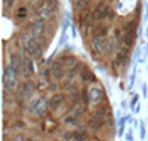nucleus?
I'll list each match as a JSON object with an SVG mask.
<instances>
[{
    "label": "nucleus",
    "mask_w": 148,
    "mask_h": 141,
    "mask_svg": "<svg viewBox=\"0 0 148 141\" xmlns=\"http://www.w3.org/2000/svg\"><path fill=\"white\" fill-rule=\"evenodd\" d=\"M142 95H144V97H147V86H145L144 83H142Z\"/></svg>",
    "instance_id": "33"
},
{
    "label": "nucleus",
    "mask_w": 148,
    "mask_h": 141,
    "mask_svg": "<svg viewBox=\"0 0 148 141\" xmlns=\"http://www.w3.org/2000/svg\"><path fill=\"white\" fill-rule=\"evenodd\" d=\"M92 15H93L95 21H102V19H107V18H113L114 12L111 10V8L107 3H98L96 8L92 10Z\"/></svg>",
    "instance_id": "4"
},
{
    "label": "nucleus",
    "mask_w": 148,
    "mask_h": 141,
    "mask_svg": "<svg viewBox=\"0 0 148 141\" xmlns=\"http://www.w3.org/2000/svg\"><path fill=\"white\" fill-rule=\"evenodd\" d=\"M76 141H79V140H76Z\"/></svg>",
    "instance_id": "36"
},
{
    "label": "nucleus",
    "mask_w": 148,
    "mask_h": 141,
    "mask_svg": "<svg viewBox=\"0 0 148 141\" xmlns=\"http://www.w3.org/2000/svg\"><path fill=\"white\" fill-rule=\"evenodd\" d=\"M9 141H27V138L24 137L22 134H19V132H16V134H14L10 137V140Z\"/></svg>",
    "instance_id": "24"
},
{
    "label": "nucleus",
    "mask_w": 148,
    "mask_h": 141,
    "mask_svg": "<svg viewBox=\"0 0 148 141\" xmlns=\"http://www.w3.org/2000/svg\"><path fill=\"white\" fill-rule=\"evenodd\" d=\"M61 59H62L65 67H74V66H77V59L74 58V57H71V55H65V57H62Z\"/></svg>",
    "instance_id": "22"
},
{
    "label": "nucleus",
    "mask_w": 148,
    "mask_h": 141,
    "mask_svg": "<svg viewBox=\"0 0 148 141\" xmlns=\"http://www.w3.org/2000/svg\"><path fill=\"white\" fill-rule=\"evenodd\" d=\"M126 140H127V141H133V135H132V131H130V134H127V135H126Z\"/></svg>",
    "instance_id": "32"
},
{
    "label": "nucleus",
    "mask_w": 148,
    "mask_h": 141,
    "mask_svg": "<svg viewBox=\"0 0 148 141\" xmlns=\"http://www.w3.org/2000/svg\"><path fill=\"white\" fill-rule=\"evenodd\" d=\"M56 88H58V86H56V83H51V85L47 86V89H49V91H52V92H55V91H56Z\"/></svg>",
    "instance_id": "30"
},
{
    "label": "nucleus",
    "mask_w": 148,
    "mask_h": 141,
    "mask_svg": "<svg viewBox=\"0 0 148 141\" xmlns=\"http://www.w3.org/2000/svg\"><path fill=\"white\" fill-rule=\"evenodd\" d=\"M133 39H135V34H133V31H126L125 33V37H121V42H123V45H126V46H130L132 43H133Z\"/></svg>",
    "instance_id": "21"
},
{
    "label": "nucleus",
    "mask_w": 148,
    "mask_h": 141,
    "mask_svg": "<svg viewBox=\"0 0 148 141\" xmlns=\"http://www.w3.org/2000/svg\"><path fill=\"white\" fill-rule=\"evenodd\" d=\"M62 138H64L65 141L76 140V138H74V131H67V132H64V134H62Z\"/></svg>",
    "instance_id": "25"
},
{
    "label": "nucleus",
    "mask_w": 148,
    "mask_h": 141,
    "mask_svg": "<svg viewBox=\"0 0 148 141\" xmlns=\"http://www.w3.org/2000/svg\"><path fill=\"white\" fill-rule=\"evenodd\" d=\"M64 101H65V94H64V92L53 94V95L51 97V100H49V107H51L52 110H56Z\"/></svg>",
    "instance_id": "12"
},
{
    "label": "nucleus",
    "mask_w": 148,
    "mask_h": 141,
    "mask_svg": "<svg viewBox=\"0 0 148 141\" xmlns=\"http://www.w3.org/2000/svg\"><path fill=\"white\" fill-rule=\"evenodd\" d=\"M45 30H46L45 21L40 19V18H37V19H34V21H31V22H28L25 25V31H28L34 37V39H37V40H40L42 37H43Z\"/></svg>",
    "instance_id": "3"
},
{
    "label": "nucleus",
    "mask_w": 148,
    "mask_h": 141,
    "mask_svg": "<svg viewBox=\"0 0 148 141\" xmlns=\"http://www.w3.org/2000/svg\"><path fill=\"white\" fill-rule=\"evenodd\" d=\"M138 102V95H133V98H132V101H130V109H133V106Z\"/></svg>",
    "instance_id": "29"
},
{
    "label": "nucleus",
    "mask_w": 148,
    "mask_h": 141,
    "mask_svg": "<svg viewBox=\"0 0 148 141\" xmlns=\"http://www.w3.org/2000/svg\"><path fill=\"white\" fill-rule=\"evenodd\" d=\"M104 123H105V120H104V119H99V118L92 116V118H90V120H89V123H88V126L90 128L92 131H99L101 128L104 126Z\"/></svg>",
    "instance_id": "18"
},
{
    "label": "nucleus",
    "mask_w": 148,
    "mask_h": 141,
    "mask_svg": "<svg viewBox=\"0 0 148 141\" xmlns=\"http://www.w3.org/2000/svg\"><path fill=\"white\" fill-rule=\"evenodd\" d=\"M64 62H62V59H56V61H53L52 62V66H51V68H52V77H55L56 80H61V79H64L65 77V70H64Z\"/></svg>",
    "instance_id": "7"
},
{
    "label": "nucleus",
    "mask_w": 148,
    "mask_h": 141,
    "mask_svg": "<svg viewBox=\"0 0 148 141\" xmlns=\"http://www.w3.org/2000/svg\"><path fill=\"white\" fill-rule=\"evenodd\" d=\"M107 50V37H92L90 39V52L93 57H99Z\"/></svg>",
    "instance_id": "5"
},
{
    "label": "nucleus",
    "mask_w": 148,
    "mask_h": 141,
    "mask_svg": "<svg viewBox=\"0 0 148 141\" xmlns=\"http://www.w3.org/2000/svg\"><path fill=\"white\" fill-rule=\"evenodd\" d=\"M9 66L19 74V73H21V67H22V54H21V52H14V54H10Z\"/></svg>",
    "instance_id": "11"
},
{
    "label": "nucleus",
    "mask_w": 148,
    "mask_h": 141,
    "mask_svg": "<svg viewBox=\"0 0 148 141\" xmlns=\"http://www.w3.org/2000/svg\"><path fill=\"white\" fill-rule=\"evenodd\" d=\"M89 137V132H88V126H79L74 129V138L79 140V141H86ZM74 140V141H76Z\"/></svg>",
    "instance_id": "14"
},
{
    "label": "nucleus",
    "mask_w": 148,
    "mask_h": 141,
    "mask_svg": "<svg viewBox=\"0 0 148 141\" xmlns=\"http://www.w3.org/2000/svg\"><path fill=\"white\" fill-rule=\"evenodd\" d=\"M14 5H15V0H5V9L6 10H9L10 6H14Z\"/></svg>",
    "instance_id": "28"
},
{
    "label": "nucleus",
    "mask_w": 148,
    "mask_h": 141,
    "mask_svg": "<svg viewBox=\"0 0 148 141\" xmlns=\"http://www.w3.org/2000/svg\"><path fill=\"white\" fill-rule=\"evenodd\" d=\"M80 76H82V80H83V83H90V82H93V80H95V76H93V73H92L90 70H88L86 67H83V70H82Z\"/></svg>",
    "instance_id": "19"
},
{
    "label": "nucleus",
    "mask_w": 148,
    "mask_h": 141,
    "mask_svg": "<svg viewBox=\"0 0 148 141\" xmlns=\"http://www.w3.org/2000/svg\"><path fill=\"white\" fill-rule=\"evenodd\" d=\"M27 17H28V9L24 8V6H21V8L15 12V15H14V18H15L16 21H24V19H27Z\"/></svg>",
    "instance_id": "20"
},
{
    "label": "nucleus",
    "mask_w": 148,
    "mask_h": 141,
    "mask_svg": "<svg viewBox=\"0 0 148 141\" xmlns=\"http://www.w3.org/2000/svg\"><path fill=\"white\" fill-rule=\"evenodd\" d=\"M86 109V102H80V101H77V102H74L73 104V107H71V113L73 114H76L77 118H80V116H83L84 114V110Z\"/></svg>",
    "instance_id": "17"
},
{
    "label": "nucleus",
    "mask_w": 148,
    "mask_h": 141,
    "mask_svg": "<svg viewBox=\"0 0 148 141\" xmlns=\"http://www.w3.org/2000/svg\"><path fill=\"white\" fill-rule=\"evenodd\" d=\"M2 82H3V89H6V91H9V92H15L21 86L19 80H18V73L12 68L9 64H5V67H3Z\"/></svg>",
    "instance_id": "1"
},
{
    "label": "nucleus",
    "mask_w": 148,
    "mask_h": 141,
    "mask_svg": "<svg viewBox=\"0 0 148 141\" xmlns=\"http://www.w3.org/2000/svg\"><path fill=\"white\" fill-rule=\"evenodd\" d=\"M107 113H108V104H107V102H102V104H99L98 109L93 111V116L105 120L107 119Z\"/></svg>",
    "instance_id": "16"
},
{
    "label": "nucleus",
    "mask_w": 148,
    "mask_h": 141,
    "mask_svg": "<svg viewBox=\"0 0 148 141\" xmlns=\"http://www.w3.org/2000/svg\"><path fill=\"white\" fill-rule=\"evenodd\" d=\"M42 77H45V79H49V77H52V68H51V67H47V68H43V71H42Z\"/></svg>",
    "instance_id": "26"
},
{
    "label": "nucleus",
    "mask_w": 148,
    "mask_h": 141,
    "mask_svg": "<svg viewBox=\"0 0 148 141\" xmlns=\"http://www.w3.org/2000/svg\"><path fill=\"white\" fill-rule=\"evenodd\" d=\"M119 37L117 36H108L107 37V50L105 54L107 55H113L114 52H117V50L120 49V45H119Z\"/></svg>",
    "instance_id": "10"
},
{
    "label": "nucleus",
    "mask_w": 148,
    "mask_h": 141,
    "mask_svg": "<svg viewBox=\"0 0 148 141\" xmlns=\"http://www.w3.org/2000/svg\"><path fill=\"white\" fill-rule=\"evenodd\" d=\"M139 137H141V140L147 137V131H145V125H144V122H141V126H139Z\"/></svg>",
    "instance_id": "27"
},
{
    "label": "nucleus",
    "mask_w": 148,
    "mask_h": 141,
    "mask_svg": "<svg viewBox=\"0 0 148 141\" xmlns=\"http://www.w3.org/2000/svg\"><path fill=\"white\" fill-rule=\"evenodd\" d=\"M64 122L67 123V125H77L79 123V118L76 116V114H68V116H65L64 118Z\"/></svg>",
    "instance_id": "23"
},
{
    "label": "nucleus",
    "mask_w": 148,
    "mask_h": 141,
    "mask_svg": "<svg viewBox=\"0 0 148 141\" xmlns=\"http://www.w3.org/2000/svg\"><path fill=\"white\" fill-rule=\"evenodd\" d=\"M88 94H89V102L92 104H99L104 100V91L99 85H92L88 88Z\"/></svg>",
    "instance_id": "6"
},
{
    "label": "nucleus",
    "mask_w": 148,
    "mask_h": 141,
    "mask_svg": "<svg viewBox=\"0 0 148 141\" xmlns=\"http://www.w3.org/2000/svg\"><path fill=\"white\" fill-rule=\"evenodd\" d=\"M147 37H148V30H147Z\"/></svg>",
    "instance_id": "35"
},
{
    "label": "nucleus",
    "mask_w": 148,
    "mask_h": 141,
    "mask_svg": "<svg viewBox=\"0 0 148 141\" xmlns=\"http://www.w3.org/2000/svg\"><path fill=\"white\" fill-rule=\"evenodd\" d=\"M47 109H51L49 107V101H46L43 97L36 98L30 104V113L33 114V116H36V118H43L45 114L47 113Z\"/></svg>",
    "instance_id": "2"
},
{
    "label": "nucleus",
    "mask_w": 148,
    "mask_h": 141,
    "mask_svg": "<svg viewBox=\"0 0 148 141\" xmlns=\"http://www.w3.org/2000/svg\"><path fill=\"white\" fill-rule=\"evenodd\" d=\"M92 141H101V140H98V138H93V140H92Z\"/></svg>",
    "instance_id": "34"
},
{
    "label": "nucleus",
    "mask_w": 148,
    "mask_h": 141,
    "mask_svg": "<svg viewBox=\"0 0 148 141\" xmlns=\"http://www.w3.org/2000/svg\"><path fill=\"white\" fill-rule=\"evenodd\" d=\"M123 134H125V125H121V126H119V137H121Z\"/></svg>",
    "instance_id": "31"
},
{
    "label": "nucleus",
    "mask_w": 148,
    "mask_h": 141,
    "mask_svg": "<svg viewBox=\"0 0 148 141\" xmlns=\"http://www.w3.org/2000/svg\"><path fill=\"white\" fill-rule=\"evenodd\" d=\"M22 88H24V94H25V98H30L33 94H34V91H36V83L31 80V79H27L25 82L22 83Z\"/></svg>",
    "instance_id": "15"
},
{
    "label": "nucleus",
    "mask_w": 148,
    "mask_h": 141,
    "mask_svg": "<svg viewBox=\"0 0 148 141\" xmlns=\"http://www.w3.org/2000/svg\"><path fill=\"white\" fill-rule=\"evenodd\" d=\"M53 15V8L49 6L47 3H42L39 8H37V18H40L43 21L51 19Z\"/></svg>",
    "instance_id": "9"
},
{
    "label": "nucleus",
    "mask_w": 148,
    "mask_h": 141,
    "mask_svg": "<svg viewBox=\"0 0 148 141\" xmlns=\"http://www.w3.org/2000/svg\"><path fill=\"white\" fill-rule=\"evenodd\" d=\"M127 55H129V46H126V45L120 46V49L117 50V55H116V61H117L119 66H121V64L127 59Z\"/></svg>",
    "instance_id": "13"
},
{
    "label": "nucleus",
    "mask_w": 148,
    "mask_h": 141,
    "mask_svg": "<svg viewBox=\"0 0 148 141\" xmlns=\"http://www.w3.org/2000/svg\"><path fill=\"white\" fill-rule=\"evenodd\" d=\"M89 34L90 37H108V25L105 24H93L89 27Z\"/></svg>",
    "instance_id": "8"
}]
</instances>
